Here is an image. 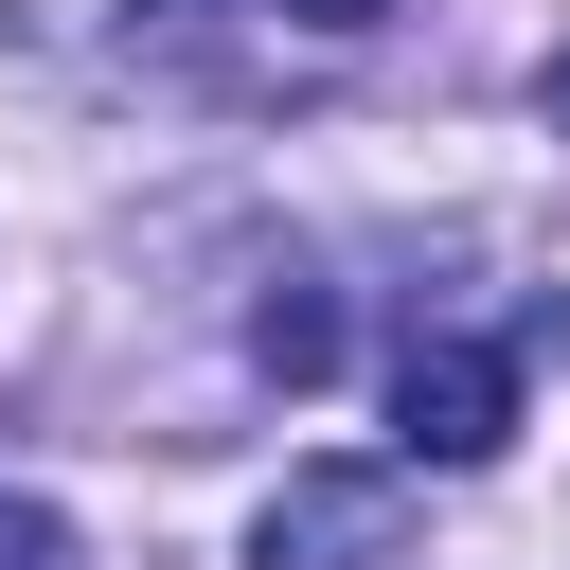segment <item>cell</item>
Returning <instances> with one entry per match:
<instances>
[{
	"mask_svg": "<svg viewBox=\"0 0 570 570\" xmlns=\"http://www.w3.org/2000/svg\"><path fill=\"white\" fill-rule=\"evenodd\" d=\"M249 374H285V392H321V374H338V303H321L303 267L249 303Z\"/></svg>",
	"mask_w": 570,
	"mask_h": 570,
	"instance_id": "obj_3",
	"label": "cell"
},
{
	"mask_svg": "<svg viewBox=\"0 0 570 570\" xmlns=\"http://www.w3.org/2000/svg\"><path fill=\"white\" fill-rule=\"evenodd\" d=\"M0 570H71V534H53L36 499H0Z\"/></svg>",
	"mask_w": 570,
	"mask_h": 570,
	"instance_id": "obj_4",
	"label": "cell"
},
{
	"mask_svg": "<svg viewBox=\"0 0 570 570\" xmlns=\"http://www.w3.org/2000/svg\"><path fill=\"white\" fill-rule=\"evenodd\" d=\"M267 18H303V36H374L392 0H267Z\"/></svg>",
	"mask_w": 570,
	"mask_h": 570,
	"instance_id": "obj_5",
	"label": "cell"
},
{
	"mask_svg": "<svg viewBox=\"0 0 570 570\" xmlns=\"http://www.w3.org/2000/svg\"><path fill=\"white\" fill-rule=\"evenodd\" d=\"M552 125H570V53H552Z\"/></svg>",
	"mask_w": 570,
	"mask_h": 570,
	"instance_id": "obj_6",
	"label": "cell"
},
{
	"mask_svg": "<svg viewBox=\"0 0 570 570\" xmlns=\"http://www.w3.org/2000/svg\"><path fill=\"white\" fill-rule=\"evenodd\" d=\"M249 570H410V463H285L249 499Z\"/></svg>",
	"mask_w": 570,
	"mask_h": 570,
	"instance_id": "obj_2",
	"label": "cell"
},
{
	"mask_svg": "<svg viewBox=\"0 0 570 570\" xmlns=\"http://www.w3.org/2000/svg\"><path fill=\"white\" fill-rule=\"evenodd\" d=\"M534 338H552V321H517V338H481V321H410V356H392V428H410V463H499V445H517V374H534Z\"/></svg>",
	"mask_w": 570,
	"mask_h": 570,
	"instance_id": "obj_1",
	"label": "cell"
}]
</instances>
